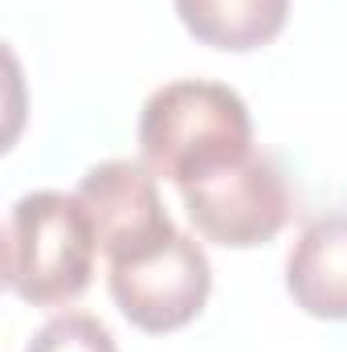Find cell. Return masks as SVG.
<instances>
[{
	"instance_id": "6da1fadb",
	"label": "cell",
	"mask_w": 347,
	"mask_h": 352,
	"mask_svg": "<svg viewBox=\"0 0 347 352\" xmlns=\"http://www.w3.org/2000/svg\"><path fill=\"white\" fill-rule=\"evenodd\" d=\"M143 164L176 188L241 164L254 152V123L241 94L221 82H168L139 115Z\"/></svg>"
},
{
	"instance_id": "7a4b0ae2",
	"label": "cell",
	"mask_w": 347,
	"mask_h": 352,
	"mask_svg": "<svg viewBox=\"0 0 347 352\" xmlns=\"http://www.w3.org/2000/svg\"><path fill=\"white\" fill-rule=\"evenodd\" d=\"M98 234L78 197L41 188L8 209V263L4 283L33 307L74 303L90 287Z\"/></svg>"
},
{
	"instance_id": "3957f363",
	"label": "cell",
	"mask_w": 347,
	"mask_h": 352,
	"mask_svg": "<svg viewBox=\"0 0 347 352\" xmlns=\"http://www.w3.org/2000/svg\"><path fill=\"white\" fill-rule=\"evenodd\" d=\"M180 197L196 234L229 250H254L274 242L290 217L286 176L278 173L274 160L258 152L196 184H184Z\"/></svg>"
},
{
	"instance_id": "277c9868",
	"label": "cell",
	"mask_w": 347,
	"mask_h": 352,
	"mask_svg": "<svg viewBox=\"0 0 347 352\" xmlns=\"http://www.w3.org/2000/svg\"><path fill=\"white\" fill-rule=\"evenodd\" d=\"M213 291V266L196 238L176 230L168 242L152 246L139 258L110 263V299L115 307L152 336L192 324Z\"/></svg>"
},
{
	"instance_id": "5b68a950",
	"label": "cell",
	"mask_w": 347,
	"mask_h": 352,
	"mask_svg": "<svg viewBox=\"0 0 347 352\" xmlns=\"http://www.w3.org/2000/svg\"><path fill=\"white\" fill-rule=\"evenodd\" d=\"M74 197L86 205L94 234H98V250L106 254V263L139 258L176 234L172 217L160 201V188H156V173L147 164H131V160L94 164L82 176Z\"/></svg>"
},
{
	"instance_id": "8992f818",
	"label": "cell",
	"mask_w": 347,
	"mask_h": 352,
	"mask_svg": "<svg viewBox=\"0 0 347 352\" xmlns=\"http://www.w3.org/2000/svg\"><path fill=\"white\" fill-rule=\"evenodd\" d=\"M286 291L315 320H347V213L311 221L290 258Z\"/></svg>"
},
{
	"instance_id": "52a82bcc",
	"label": "cell",
	"mask_w": 347,
	"mask_h": 352,
	"mask_svg": "<svg viewBox=\"0 0 347 352\" xmlns=\"http://www.w3.org/2000/svg\"><path fill=\"white\" fill-rule=\"evenodd\" d=\"M176 12L200 45L250 54L286 29L290 0H176Z\"/></svg>"
},
{
	"instance_id": "ba28073f",
	"label": "cell",
	"mask_w": 347,
	"mask_h": 352,
	"mask_svg": "<svg viewBox=\"0 0 347 352\" xmlns=\"http://www.w3.org/2000/svg\"><path fill=\"white\" fill-rule=\"evenodd\" d=\"M25 352H119L115 336L102 320H94L86 311H66L58 320H49Z\"/></svg>"
}]
</instances>
